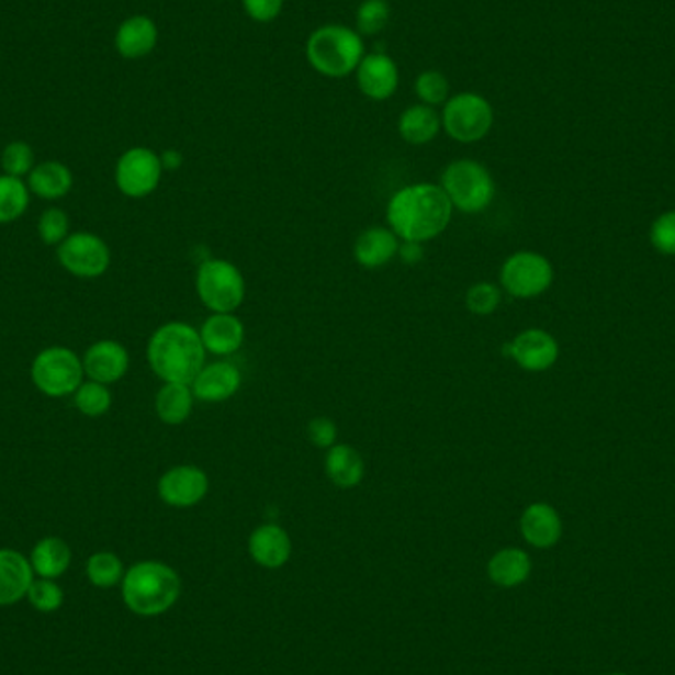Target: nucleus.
Masks as SVG:
<instances>
[{"instance_id":"nucleus-1","label":"nucleus","mask_w":675,"mask_h":675,"mask_svg":"<svg viewBox=\"0 0 675 675\" xmlns=\"http://www.w3.org/2000/svg\"><path fill=\"white\" fill-rule=\"evenodd\" d=\"M452 204L437 184H412L393 194L387 204V222L403 241L423 244L441 235L450 224Z\"/></svg>"},{"instance_id":"nucleus-2","label":"nucleus","mask_w":675,"mask_h":675,"mask_svg":"<svg viewBox=\"0 0 675 675\" xmlns=\"http://www.w3.org/2000/svg\"><path fill=\"white\" fill-rule=\"evenodd\" d=\"M153 372L165 383H192L206 362L200 333L187 323H167L148 340Z\"/></svg>"},{"instance_id":"nucleus-3","label":"nucleus","mask_w":675,"mask_h":675,"mask_svg":"<svg viewBox=\"0 0 675 675\" xmlns=\"http://www.w3.org/2000/svg\"><path fill=\"white\" fill-rule=\"evenodd\" d=\"M123 598L138 617H158L175 607L182 595V581L175 569L162 561H140L128 569Z\"/></svg>"},{"instance_id":"nucleus-4","label":"nucleus","mask_w":675,"mask_h":675,"mask_svg":"<svg viewBox=\"0 0 675 675\" xmlns=\"http://www.w3.org/2000/svg\"><path fill=\"white\" fill-rule=\"evenodd\" d=\"M306 58L326 78H346L363 58V40L344 24H326L314 30L306 42Z\"/></svg>"},{"instance_id":"nucleus-5","label":"nucleus","mask_w":675,"mask_h":675,"mask_svg":"<svg viewBox=\"0 0 675 675\" xmlns=\"http://www.w3.org/2000/svg\"><path fill=\"white\" fill-rule=\"evenodd\" d=\"M441 188L450 204L464 214H480L496 196L488 168L476 160H454L442 170Z\"/></svg>"},{"instance_id":"nucleus-6","label":"nucleus","mask_w":675,"mask_h":675,"mask_svg":"<svg viewBox=\"0 0 675 675\" xmlns=\"http://www.w3.org/2000/svg\"><path fill=\"white\" fill-rule=\"evenodd\" d=\"M30 378L36 390L48 397H68L78 392L86 372L78 353L66 346H49L34 358Z\"/></svg>"},{"instance_id":"nucleus-7","label":"nucleus","mask_w":675,"mask_h":675,"mask_svg":"<svg viewBox=\"0 0 675 675\" xmlns=\"http://www.w3.org/2000/svg\"><path fill=\"white\" fill-rule=\"evenodd\" d=\"M441 123L450 138L459 143H476L486 137L494 125V109L480 93L464 91L445 103Z\"/></svg>"},{"instance_id":"nucleus-8","label":"nucleus","mask_w":675,"mask_h":675,"mask_svg":"<svg viewBox=\"0 0 675 675\" xmlns=\"http://www.w3.org/2000/svg\"><path fill=\"white\" fill-rule=\"evenodd\" d=\"M196 289L202 303L214 313H234L244 303V274L224 259H210L200 265Z\"/></svg>"},{"instance_id":"nucleus-9","label":"nucleus","mask_w":675,"mask_h":675,"mask_svg":"<svg viewBox=\"0 0 675 675\" xmlns=\"http://www.w3.org/2000/svg\"><path fill=\"white\" fill-rule=\"evenodd\" d=\"M58 261L78 279H99L108 273L111 249L99 235L78 232L58 245Z\"/></svg>"},{"instance_id":"nucleus-10","label":"nucleus","mask_w":675,"mask_h":675,"mask_svg":"<svg viewBox=\"0 0 675 675\" xmlns=\"http://www.w3.org/2000/svg\"><path fill=\"white\" fill-rule=\"evenodd\" d=\"M499 279L511 296L533 299L553 283V267L543 255L519 251L506 259Z\"/></svg>"},{"instance_id":"nucleus-11","label":"nucleus","mask_w":675,"mask_h":675,"mask_svg":"<svg viewBox=\"0 0 675 675\" xmlns=\"http://www.w3.org/2000/svg\"><path fill=\"white\" fill-rule=\"evenodd\" d=\"M162 162L155 150L147 147L128 148L119 158L115 182L121 194L128 198H147L160 184Z\"/></svg>"},{"instance_id":"nucleus-12","label":"nucleus","mask_w":675,"mask_h":675,"mask_svg":"<svg viewBox=\"0 0 675 675\" xmlns=\"http://www.w3.org/2000/svg\"><path fill=\"white\" fill-rule=\"evenodd\" d=\"M158 496L172 508H192L206 498L210 479L206 472L192 464L167 470L158 480Z\"/></svg>"},{"instance_id":"nucleus-13","label":"nucleus","mask_w":675,"mask_h":675,"mask_svg":"<svg viewBox=\"0 0 675 675\" xmlns=\"http://www.w3.org/2000/svg\"><path fill=\"white\" fill-rule=\"evenodd\" d=\"M81 362L88 380L111 385L125 378L131 358L127 348L117 340H99L89 346Z\"/></svg>"},{"instance_id":"nucleus-14","label":"nucleus","mask_w":675,"mask_h":675,"mask_svg":"<svg viewBox=\"0 0 675 675\" xmlns=\"http://www.w3.org/2000/svg\"><path fill=\"white\" fill-rule=\"evenodd\" d=\"M249 558L254 559L259 567L281 569L291 561L293 555V541L286 529L277 524H263L255 528L247 541Z\"/></svg>"},{"instance_id":"nucleus-15","label":"nucleus","mask_w":675,"mask_h":675,"mask_svg":"<svg viewBox=\"0 0 675 675\" xmlns=\"http://www.w3.org/2000/svg\"><path fill=\"white\" fill-rule=\"evenodd\" d=\"M508 352L519 368L528 372H545L558 362L559 346L551 334L533 328L516 336L508 346Z\"/></svg>"},{"instance_id":"nucleus-16","label":"nucleus","mask_w":675,"mask_h":675,"mask_svg":"<svg viewBox=\"0 0 675 675\" xmlns=\"http://www.w3.org/2000/svg\"><path fill=\"white\" fill-rule=\"evenodd\" d=\"M356 76L363 95L373 101H385L400 88V69L387 54L363 56Z\"/></svg>"},{"instance_id":"nucleus-17","label":"nucleus","mask_w":675,"mask_h":675,"mask_svg":"<svg viewBox=\"0 0 675 675\" xmlns=\"http://www.w3.org/2000/svg\"><path fill=\"white\" fill-rule=\"evenodd\" d=\"M519 531L531 548L549 549L558 545L563 536V521L553 506L545 502H536L524 509L519 518Z\"/></svg>"},{"instance_id":"nucleus-18","label":"nucleus","mask_w":675,"mask_h":675,"mask_svg":"<svg viewBox=\"0 0 675 675\" xmlns=\"http://www.w3.org/2000/svg\"><path fill=\"white\" fill-rule=\"evenodd\" d=\"M190 385H192L194 397L200 402H227L241 387V372L235 368L234 363H210L200 370Z\"/></svg>"},{"instance_id":"nucleus-19","label":"nucleus","mask_w":675,"mask_h":675,"mask_svg":"<svg viewBox=\"0 0 675 675\" xmlns=\"http://www.w3.org/2000/svg\"><path fill=\"white\" fill-rule=\"evenodd\" d=\"M200 338L206 352L229 356L244 346V323L234 313H216L202 326Z\"/></svg>"},{"instance_id":"nucleus-20","label":"nucleus","mask_w":675,"mask_h":675,"mask_svg":"<svg viewBox=\"0 0 675 675\" xmlns=\"http://www.w3.org/2000/svg\"><path fill=\"white\" fill-rule=\"evenodd\" d=\"M531 558L519 548H504L490 558L486 575L490 583L499 588L521 587L531 575Z\"/></svg>"},{"instance_id":"nucleus-21","label":"nucleus","mask_w":675,"mask_h":675,"mask_svg":"<svg viewBox=\"0 0 675 675\" xmlns=\"http://www.w3.org/2000/svg\"><path fill=\"white\" fill-rule=\"evenodd\" d=\"M400 254V239L392 229H385L380 225L368 227L360 234L353 245L356 261L365 269H378L390 263L395 255Z\"/></svg>"},{"instance_id":"nucleus-22","label":"nucleus","mask_w":675,"mask_h":675,"mask_svg":"<svg viewBox=\"0 0 675 675\" xmlns=\"http://www.w3.org/2000/svg\"><path fill=\"white\" fill-rule=\"evenodd\" d=\"M158 42L157 24L148 16L137 14L125 20L117 30L115 48L123 58L137 59L148 56Z\"/></svg>"},{"instance_id":"nucleus-23","label":"nucleus","mask_w":675,"mask_h":675,"mask_svg":"<svg viewBox=\"0 0 675 675\" xmlns=\"http://www.w3.org/2000/svg\"><path fill=\"white\" fill-rule=\"evenodd\" d=\"M32 585V567L29 559L19 551L0 549V605L19 603L29 595Z\"/></svg>"},{"instance_id":"nucleus-24","label":"nucleus","mask_w":675,"mask_h":675,"mask_svg":"<svg viewBox=\"0 0 675 675\" xmlns=\"http://www.w3.org/2000/svg\"><path fill=\"white\" fill-rule=\"evenodd\" d=\"M26 184L30 194L38 196L40 200L56 202L64 196H68L69 190L74 187V175L66 165L58 160H46L32 168Z\"/></svg>"},{"instance_id":"nucleus-25","label":"nucleus","mask_w":675,"mask_h":675,"mask_svg":"<svg viewBox=\"0 0 675 675\" xmlns=\"http://www.w3.org/2000/svg\"><path fill=\"white\" fill-rule=\"evenodd\" d=\"M324 469L334 486L344 490L356 488L365 474L362 454L352 445L344 442H336L333 449H328Z\"/></svg>"},{"instance_id":"nucleus-26","label":"nucleus","mask_w":675,"mask_h":675,"mask_svg":"<svg viewBox=\"0 0 675 675\" xmlns=\"http://www.w3.org/2000/svg\"><path fill=\"white\" fill-rule=\"evenodd\" d=\"M194 400L190 383H165L155 400L158 419L167 425H182L192 415Z\"/></svg>"},{"instance_id":"nucleus-27","label":"nucleus","mask_w":675,"mask_h":675,"mask_svg":"<svg viewBox=\"0 0 675 675\" xmlns=\"http://www.w3.org/2000/svg\"><path fill=\"white\" fill-rule=\"evenodd\" d=\"M397 127L409 145H427L441 131V115L429 105H412L403 111Z\"/></svg>"},{"instance_id":"nucleus-28","label":"nucleus","mask_w":675,"mask_h":675,"mask_svg":"<svg viewBox=\"0 0 675 675\" xmlns=\"http://www.w3.org/2000/svg\"><path fill=\"white\" fill-rule=\"evenodd\" d=\"M71 561L68 543L59 538H46L36 543L32 551V567L42 578H56L66 573Z\"/></svg>"},{"instance_id":"nucleus-29","label":"nucleus","mask_w":675,"mask_h":675,"mask_svg":"<svg viewBox=\"0 0 675 675\" xmlns=\"http://www.w3.org/2000/svg\"><path fill=\"white\" fill-rule=\"evenodd\" d=\"M30 206V188L22 178L0 175V224L16 222Z\"/></svg>"},{"instance_id":"nucleus-30","label":"nucleus","mask_w":675,"mask_h":675,"mask_svg":"<svg viewBox=\"0 0 675 675\" xmlns=\"http://www.w3.org/2000/svg\"><path fill=\"white\" fill-rule=\"evenodd\" d=\"M111 403H113V395H111L109 385L91 382V380L81 383L78 392L74 393L76 409L91 419L103 417L111 409Z\"/></svg>"},{"instance_id":"nucleus-31","label":"nucleus","mask_w":675,"mask_h":675,"mask_svg":"<svg viewBox=\"0 0 675 675\" xmlns=\"http://www.w3.org/2000/svg\"><path fill=\"white\" fill-rule=\"evenodd\" d=\"M125 577L121 559L111 551H99L88 561V578L99 588H111Z\"/></svg>"},{"instance_id":"nucleus-32","label":"nucleus","mask_w":675,"mask_h":675,"mask_svg":"<svg viewBox=\"0 0 675 675\" xmlns=\"http://www.w3.org/2000/svg\"><path fill=\"white\" fill-rule=\"evenodd\" d=\"M415 93L421 99L423 105H429V108L447 103L450 93L449 79L437 69H427L415 81Z\"/></svg>"},{"instance_id":"nucleus-33","label":"nucleus","mask_w":675,"mask_h":675,"mask_svg":"<svg viewBox=\"0 0 675 675\" xmlns=\"http://www.w3.org/2000/svg\"><path fill=\"white\" fill-rule=\"evenodd\" d=\"M390 14L392 10H390L387 0H363L356 14V24H358L360 34H365V36L380 34L387 26Z\"/></svg>"},{"instance_id":"nucleus-34","label":"nucleus","mask_w":675,"mask_h":675,"mask_svg":"<svg viewBox=\"0 0 675 675\" xmlns=\"http://www.w3.org/2000/svg\"><path fill=\"white\" fill-rule=\"evenodd\" d=\"M2 170L9 177L24 178L32 172L34 165V150L30 148L29 143L24 140H12L4 150H2Z\"/></svg>"},{"instance_id":"nucleus-35","label":"nucleus","mask_w":675,"mask_h":675,"mask_svg":"<svg viewBox=\"0 0 675 675\" xmlns=\"http://www.w3.org/2000/svg\"><path fill=\"white\" fill-rule=\"evenodd\" d=\"M38 237L42 244L56 245L58 247L69 235V217L59 207H48L38 217Z\"/></svg>"},{"instance_id":"nucleus-36","label":"nucleus","mask_w":675,"mask_h":675,"mask_svg":"<svg viewBox=\"0 0 675 675\" xmlns=\"http://www.w3.org/2000/svg\"><path fill=\"white\" fill-rule=\"evenodd\" d=\"M499 301H502V293L498 286L492 283L472 284L466 293V306L470 313L479 314V316L494 313L499 306Z\"/></svg>"},{"instance_id":"nucleus-37","label":"nucleus","mask_w":675,"mask_h":675,"mask_svg":"<svg viewBox=\"0 0 675 675\" xmlns=\"http://www.w3.org/2000/svg\"><path fill=\"white\" fill-rule=\"evenodd\" d=\"M29 598L30 603L42 612H52L61 605L64 593L49 578H40V581H32L29 588Z\"/></svg>"},{"instance_id":"nucleus-38","label":"nucleus","mask_w":675,"mask_h":675,"mask_svg":"<svg viewBox=\"0 0 675 675\" xmlns=\"http://www.w3.org/2000/svg\"><path fill=\"white\" fill-rule=\"evenodd\" d=\"M650 239L660 254L675 255V212L657 217L650 229Z\"/></svg>"},{"instance_id":"nucleus-39","label":"nucleus","mask_w":675,"mask_h":675,"mask_svg":"<svg viewBox=\"0 0 675 675\" xmlns=\"http://www.w3.org/2000/svg\"><path fill=\"white\" fill-rule=\"evenodd\" d=\"M306 437L316 449H333L338 441V427L328 417H314L306 427Z\"/></svg>"},{"instance_id":"nucleus-40","label":"nucleus","mask_w":675,"mask_h":675,"mask_svg":"<svg viewBox=\"0 0 675 675\" xmlns=\"http://www.w3.org/2000/svg\"><path fill=\"white\" fill-rule=\"evenodd\" d=\"M249 19L255 22H271L283 10L284 0H241Z\"/></svg>"},{"instance_id":"nucleus-41","label":"nucleus","mask_w":675,"mask_h":675,"mask_svg":"<svg viewBox=\"0 0 675 675\" xmlns=\"http://www.w3.org/2000/svg\"><path fill=\"white\" fill-rule=\"evenodd\" d=\"M400 254H402L403 259L405 261H409V263H415V261H419L421 259V244H413V241H405V245L400 247Z\"/></svg>"},{"instance_id":"nucleus-42","label":"nucleus","mask_w":675,"mask_h":675,"mask_svg":"<svg viewBox=\"0 0 675 675\" xmlns=\"http://www.w3.org/2000/svg\"><path fill=\"white\" fill-rule=\"evenodd\" d=\"M160 162L165 170H177L182 165V155L178 150H167L160 155Z\"/></svg>"},{"instance_id":"nucleus-43","label":"nucleus","mask_w":675,"mask_h":675,"mask_svg":"<svg viewBox=\"0 0 675 675\" xmlns=\"http://www.w3.org/2000/svg\"><path fill=\"white\" fill-rule=\"evenodd\" d=\"M607 675H630V674H607Z\"/></svg>"}]
</instances>
